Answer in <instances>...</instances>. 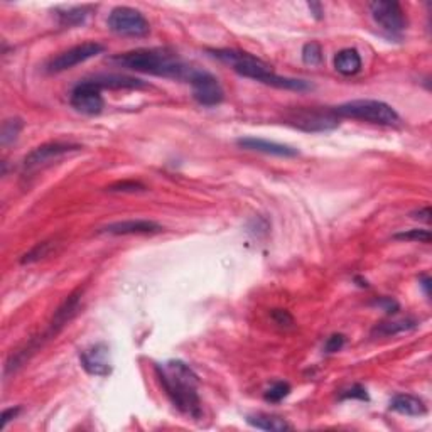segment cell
<instances>
[{
    "label": "cell",
    "mask_w": 432,
    "mask_h": 432,
    "mask_svg": "<svg viewBox=\"0 0 432 432\" xmlns=\"http://www.w3.org/2000/svg\"><path fill=\"white\" fill-rule=\"evenodd\" d=\"M155 377L169 400L178 410L193 419L201 417V400L197 395V375L184 361L171 360L155 365Z\"/></svg>",
    "instance_id": "obj_1"
},
{
    "label": "cell",
    "mask_w": 432,
    "mask_h": 432,
    "mask_svg": "<svg viewBox=\"0 0 432 432\" xmlns=\"http://www.w3.org/2000/svg\"><path fill=\"white\" fill-rule=\"evenodd\" d=\"M208 53L221 63L228 64L233 71L240 76L250 78L258 83L274 86L279 90H292V92H309L314 88L309 81L298 80V78H287L275 75L269 64L263 63L257 56L250 53L240 51V49H208Z\"/></svg>",
    "instance_id": "obj_2"
},
{
    "label": "cell",
    "mask_w": 432,
    "mask_h": 432,
    "mask_svg": "<svg viewBox=\"0 0 432 432\" xmlns=\"http://www.w3.org/2000/svg\"><path fill=\"white\" fill-rule=\"evenodd\" d=\"M110 61L132 71L183 81H188L193 69V66H188L178 56L162 49H135V51L112 56Z\"/></svg>",
    "instance_id": "obj_3"
},
{
    "label": "cell",
    "mask_w": 432,
    "mask_h": 432,
    "mask_svg": "<svg viewBox=\"0 0 432 432\" xmlns=\"http://www.w3.org/2000/svg\"><path fill=\"white\" fill-rule=\"evenodd\" d=\"M333 110L340 118H353V120H363L375 123V125L393 127L400 123V115L393 106L380 100H370V98L344 102Z\"/></svg>",
    "instance_id": "obj_4"
},
{
    "label": "cell",
    "mask_w": 432,
    "mask_h": 432,
    "mask_svg": "<svg viewBox=\"0 0 432 432\" xmlns=\"http://www.w3.org/2000/svg\"><path fill=\"white\" fill-rule=\"evenodd\" d=\"M284 120L307 134L331 132L340 125V117L333 109H292L284 115Z\"/></svg>",
    "instance_id": "obj_5"
},
{
    "label": "cell",
    "mask_w": 432,
    "mask_h": 432,
    "mask_svg": "<svg viewBox=\"0 0 432 432\" xmlns=\"http://www.w3.org/2000/svg\"><path fill=\"white\" fill-rule=\"evenodd\" d=\"M106 26L112 32L125 38H146L149 34V20L144 18L142 12L132 7H115L106 19Z\"/></svg>",
    "instance_id": "obj_6"
},
{
    "label": "cell",
    "mask_w": 432,
    "mask_h": 432,
    "mask_svg": "<svg viewBox=\"0 0 432 432\" xmlns=\"http://www.w3.org/2000/svg\"><path fill=\"white\" fill-rule=\"evenodd\" d=\"M186 83L191 85L193 97L200 105L203 106H216L223 102L225 92L221 88L220 81L211 73L203 71V69H191Z\"/></svg>",
    "instance_id": "obj_7"
},
{
    "label": "cell",
    "mask_w": 432,
    "mask_h": 432,
    "mask_svg": "<svg viewBox=\"0 0 432 432\" xmlns=\"http://www.w3.org/2000/svg\"><path fill=\"white\" fill-rule=\"evenodd\" d=\"M370 12L375 22L392 38H400L407 27V19L400 4L392 0H378L370 4Z\"/></svg>",
    "instance_id": "obj_8"
},
{
    "label": "cell",
    "mask_w": 432,
    "mask_h": 432,
    "mask_svg": "<svg viewBox=\"0 0 432 432\" xmlns=\"http://www.w3.org/2000/svg\"><path fill=\"white\" fill-rule=\"evenodd\" d=\"M81 151L80 146L76 144H68V142H48L43 146L36 147L34 151H31L24 159V171L34 172L41 169V167L49 166L55 160L64 158V155L73 154V152Z\"/></svg>",
    "instance_id": "obj_9"
},
{
    "label": "cell",
    "mask_w": 432,
    "mask_h": 432,
    "mask_svg": "<svg viewBox=\"0 0 432 432\" xmlns=\"http://www.w3.org/2000/svg\"><path fill=\"white\" fill-rule=\"evenodd\" d=\"M104 51H105L104 44L93 43V41L78 44V46L68 49V51L61 53L60 56H56L55 60H51V63L48 64V71L49 73L66 71V69L75 68V66L85 63V61L92 60V57L95 56L102 55Z\"/></svg>",
    "instance_id": "obj_10"
},
{
    "label": "cell",
    "mask_w": 432,
    "mask_h": 432,
    "mask_svg": "<svg viewBox=\"0 0 432 432\" xmlns=\"http://www.w3.org/2000/svg\"><path fill=\"white\" fill-rule=\"evenodd\" d=\"M71 106L76 112L85 115H98L104 110L105 102L102 97V88L93 83L92 80L80 81L71 92Z\"/></svg>",
    "instance_id": "obj_11"
},
{
    "label": "cell",
    "mask_w": 432,
    "mask_h": 432,
    "mask_svg": "<svg viewBox=\"0 0 432 432\" xmlns=\"http://www.w3.org/2000/svg\"><path fill=\"white\" fill-rule=\"evenodd\" d=\"M162 226L158 221L152 220H123L115 221L104 226L100 233H106V235H154V233L162 232Z\"/></svg>",
    "instance_id": "obj_12"
},
{
    "label": "cell",
    "mask_w": 432,
    "mask_h": 432,
    "mask_svg": "<svg viewBox=\"0 0 432 432\" xmlns=\"http://www.w3.org/2000/svg\"><path fill=\"white\" fill-rule=\"evenodd\" d=\"M81 367H83L90 375L95 377H106L112 372L109 361V347L105 343H98L90 349L80 353Z\"/></svg>",
    "instance_id": "obj_13"
},
{
    "label": "cell",
    "mask_w": 432,
    "mask_h": 432,
    "mask_svg": "<svg viewBox=\"0 0 432 432\" xmlns=\"http://www.w3.org/2000/svg\"><path fill=\"white\" fill-rule=\"evenodd\" d=\"M237 144L242 147V149L262 152V154L267 155H277V158H295V155H299V151L294 149V147L274 141H265V139L244 137L238 139Z\"/></svg>",
    "instance_id": "obj_14"
},
{
    "label": "cell",
    "mask_w": 432,
    "mask_h": 432,
    "mask_svg": "<svg viewBox=\"0 0 432 432\" xmlns=\"http://www.w3.org/2000/svg\"><path fill=\"white\" fill-rule=\"evenodd\" d=\"M80 301H81V291H76L73 292V294L69 295L60 307H57V311L55 312V318H53L51 324H49V329L46 331V335H44V338H53V336H56L57 333L69 323V321L75 318L78 309H80Z\"/></svg>",
    "instance_id": "obj_15"
},
{
    "label": "cell",
    "mask_w": 432,
    "mask_h": 432,
    "mask_svg": "<svg viewBox=\"0 0 432 432\" xmlns=\"http://www.w3.org/2000/svg\"><path fill=\"white\" fill-rule=\"evenodd\" d=\"M390 410L407 417H422L427 414V407L419 397L409 393H397L390 400Z\"/></svg>",
    "instance_id": "obj_16"
},
{
    "label": "cell",
    "mask_w": 432,
    "mask_h": 432,
    "mask_svg": "<svg viewBox=\"0 0 432 432\" xmlns=\"http://www.w3.org/2000/svg\"><path fill=\"white\" fill-rule=\"evenodd\" d=\"M92 81L97 86H100L102 90L110 88V90H139L146 88V83L139 78L127 76V75H115V73H109V75H97L92 78Z\"/></svg>",
    "instance_id": "obj_17"
},
{
    "label": "cell",
    "mask_w": 432,
    "mask_h": 432,
    "mask_svg": "<svg viewBox=\"0 0 432 432\" xmlns=\"http://www.w3.org/2000/svg\"><path fill=\"white\" fill-rule=\"evenodd\" d=\"M335 68L343 76L356 75L361 69V56L358 55L356 49H341L335 56Z\"/></svg>",
    "instance_id": "obj_18"
},
{
    "label": "cell",
    "mask_w": 432,
    "mask_h": 432,
    "mask_svg": "<svg viewBox=\"0 0 432 432\" xmlns=\"http://www.w3.org/2000/svg\"><path fill=\"white\" fill-rule=\"evenodd\" d=\"M246 422L255 429L267 431V432H284L289 431L291 426L287 424L286 419L277 417V415H269V414H257V415H249Z\"/></svg>",
    "instance_id": "obj_19"
},
{
    "label": "cell",
    "mask_w": 432,
    "mask_h": 432,
    "mask_svg": "<svg viewBox=\"0 0 432 432\" xmlns=\"http://www.w3.org/2000/svg\"><path fill=\"white\" fill-rule=\"evenodd\" d=\"M56 14H57V19H60L61 26L75 27V26H81V24L86 22L88 15L92 14V7L90 6L68 7V9L56 11Z\"/></svg>",
    "instance_id": "obj_20"
},
{
    "label": "cell",
    "mask_w": 432,
    "mask_h": 432,
    "mask_svg": "<svg viewBox=\"0 0 432 432\" xmlns=\"http://www.w3.org/2000/svg\"><path fill=\"white\" fill-rule=\"evenodd\" d=\"M417 328V321L415 319H398L392 321V323H384L380 326H377L373 329V335L378 336H393L398 335V333L410 331V329Z\"/></svg>",
    "instance_id": "obj_21"
},
{
    "label": "cell",
    "mask_w": 432,
    "mask_h": 432,
    "mask_svg": "<svg viewBox=\"0 0 432 432\" xmlns=\"http://www.w3.org/2000/svg\"><path fill=\"white\" fill-rule=\"evenodd\" d=\"M22 129H24V122L20 120L19 117L7 118V120L2 123V130H0V144H2L4 147L14 144L19 139Z\"/></svg>",
    "instance_id": "obj_22"
},
{
    "label": "cell",
    "mask_w": 432,
    "mask_h": 432,
    "mask_svg": "<svg viewBox=\"0 0 432 432\" xmlns=\"http://www.w3.org/2000/svg\"><path fill=\"white\" fill-rule=\"evenodd\" d=\"M291 385L287 384V382H275L270 389H267L263 397H265V400L270 402V404H279V402H282L284 398L291 393Z\"/></svg>",
    "instance_id": "obj_23"
},
{
    "label": "cell",
    "mask_w": 432,
    "mask_h": 432,
    "mask_svg": "<svg viewBox=\"0 0 432 432\" xmlns=\"http://www.w3.org/2000/svg\"><path fill=\"white\" fill-rule=\"evenodd\" d=\"M302 61L306 64H309V66L321 64V61H323V49H321V44L319 43H314V41H311V43L304 44V48H302Z\"/></svg>",
    "instance_id": "obj_24"
},
{
    "label": "cell",
    "mask_w": 432,
    "mask_h": 432,
    "mask_svg": "<svg viewBox=\"0 0 432 432\" xmlns=\"http://www.w3.org/2000/svg\"><path fill=\"white\" fill-rule=\"evenodd\" d=\"M51 249H53L51 242H43V244H38L34 246V249L29 250L26 255H22V258H20V263H24V265H26V263L38 262V260H41V258L46 257V255L51 252Z\"/></svg>",
    "instance_id": "obj_25"
},
{
    "label": "cell",
    "mask_w": 432,
    "mask_h": 432,
    "mask_svg": "<svg viewBox=\"0 0 432 432\" xmlns=\"http://www.w3.org/2000/svg\"><path fill=\"white\" fill-rule=\"evenodd\" d=\"M395 240H405V242H419V244H429L431 242V232L429 230H410V232L397 233L393 235Z\"/></svg>",
    "instance_id": "obj_26"
},
{
    "label": "cell",
    "mask_w": 432,
    "mask_h": 432,
    "mask_svg": "<svg viewBox=\"0 0 432 432\" xmlns=\"http://www.w3.org/2000/svg\"><path fill=\"white\" fill-rule=\"evenodd\" d=\"M106 191L110 193H139L146 191V186L137 181H120V183H115L112 186L106 188Z\"/></svg>",
    "instance_id": "obj_27"
},
{
    "label": "cell",
    "mask_w": 432,
    "mask_h": 432,
    "mask_svg": "<svg viewBox=\"0 0 432 432\" xmlns=\"http://www.w3.org/2000/svg\"><path fill=\"white\" fill-rule=\"evenodd\" d=\"M344 343H347V338H344L343 335L329 336L326 343H324V353H328V355H331V353H338L340 349L344 347Z\"/></svg>",
    "instance_id": "obj_28"
},
{
    "label": "cell",
    "mask_w": 432,
    "mask_h": 432,
    "mask_svg": "<svg viewBox=\"0 0 432 432\" xmlns=\"http://www.w3.org/2000/svg\"><path fill=\"white\" fill-rule=\"evenodd\" d=\"M348 398H358V400H370L368 393H367V389L361 385H353L351 389L347 390L343 395L340 397V400H348Z\"/></svg>",
    "instance_id": "obj_29"
},
{
    "label": "cell",
    "mask_w": 432,
    "mask_h": 432,
    "mask_svg": "<svg viewBox=\"0 0 432 432\" xmlns=\"http://www.w3.org/2000/svg\"><path fill=\"white\" fill-rule=\"evenodd\" d=\"M272 319L279 324V326H282V328H291L292 324H294V318H292V316L286 309H274L272 311Z\"/></svg>",
    "instance_id": "obj_30"
},
{
    "label": "cell",
    "mask_w": 432,
    "mask_h": 432,
    "mask_svg": "<svg viewBox=\"0 0 432 432\" xmlns=\"http://www.w3.org/2000/svg\"><path fill=\"white\" fill-rule=\"evenodd\" d=\"M375 306L382 307V309L389 312V314H392V312H397V311H398V304H397V301H393L392 298H382V299H377V301H375Z\"/></svg>",
    "instance_id": "obj_31"
},
{
    "label": "cell",
    "mask_w": 432,
    "mask_h": 432,
    "mask_svg": "<svg viewBox=\"0 0 432 432\" xmlns=\"http://www.w3.org/2000/svg\"><path fill=\"white\" fill-rule=\"evenodd\" d=\"M20 412V407H11V409H6L0 415V427L2 429H6V426L9 424L12 419H15Z\"/></svg>",
    "instance_id": "obj_32"
},
{
    "label": "cell",
    "mask_w": 432,
    "mask_h": 432,
    "mask_svg": "<svg viewBox=\"0 0 432 432\" xmlns=\"http://www.w3.org/2000/svg\"><path fill=\"white\" fill-rule=\"evenodd\" d=\"M412 218H414V220H421V221H426V223H429V221H431V208L426 207V208L419 209V211H414Z\"/></svg>",
    "instance_id": "obj_33"
},
{
    "label": "cell",
    "mask_w": 432,
    "mask_h": 432,
    "mask_svg": "<svg viewBox=\"0 0 432 432\" xmlns=\"http://www.w3.org/2000/svg\"><path fill=\"white\" fill-rule=\"evenodd\" d=\"M307 7H309L311 14L314 15V18L318 19V20H321V19L324 18V9H323V6H321V4H318V2H309V4H307Z\"/></svg>",
    "instance_id": "obj_34"
},
{
    "label": "cell",
    "mask_w": 432,
    "mask_h": 432,
    "mask_svg": "<svg viewBox=\"0 0 432 432\" xmlns=\"http://www.w3.org/2000/svg\"><path fill=\"white\" fill-rule=\"evenodd\" d=\"M419 286L424 289V294L427 295V299L431 298V277L429 275H422L421 279H419Z\"/></svg>",
    "instance_id": "obj_35"
}]
</instances>
